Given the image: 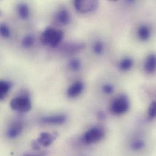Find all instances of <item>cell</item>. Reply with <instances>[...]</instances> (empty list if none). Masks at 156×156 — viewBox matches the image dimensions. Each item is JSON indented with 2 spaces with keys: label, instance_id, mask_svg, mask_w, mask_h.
<instances>
[{
  "label": "cell",
  "instance_id": "10",
  "mask_svg": "<svg viewBox=\"0 0 156 156\" xmlns=\"http://www.w3.org/2000/svg\"><path fill=\"white\" fill-rule=\"evenodd\" d=\"M56 19L61 24L67 25L71 21V15L66 9H62L57 13Z\"/></svg>",
  "mask_w": 156,
  "mask_h": 156
},
{
  "label": "cell",
  "instance_id": "23",
  "mask_svg": "<svg viewBox=\"0 0 156 156\" xmlns=\"http://www.w3.org/2000/svg\"><path fill=\"white\" fill-rule=\"evenodd\" d=\"M111 1H117V0H111Z\"/></svg>",
  "mask_w": 156,
  "mask_h": 156
},
{
  "label": "cell",
  "instance_id": "21",
  "mask_svg": "<svg viewBox=\"0 0 156 156\" xmlns=\"http://www.w3.org/2000/svg\"><path fill=\"white\" fill-rule=\"evenodd\" d=\"M132 147L134 150H138L142 149L144 147V144L142 141L137 140V141H135L134 142H133Z\"/></svg>",
  "mask_w": 156,
  "mask_h": 156
},
{
  "label": "cell",
  "instance_id": "6",
  "mask_svg": "<svg viewBox=\"0 0 156 156\" xmlns=\"http://www.w3.org/2000/svg\"><path fill=\"white\" fill-rule=\"evenodd\" d=\"M41 120L43 123L46 124L59 125L65 123V122L66 121V117L63 114L55 115L43 117Z\"/></svg>",
  "mask_w": 156,
  "mask_h": 156
},
{
  "label": "cell",
  "instance_id": "13",
  "mask_svg": "<svg viewBox=\"0 0 156 156\" xmlns=\"http://www.w3.org/2000/svg\"><path fill=\"white\" fill-rule=\"evenodd\" d=\"M138 35L140 39H141L143 41H146L148 40L151 35L150 29L146 26H141L139 29Z\"/></svg>",
  "mask_w": 156,
  "mask_h": 156
},
{
  "label": "cell",
  "instance_id": "12",
  "mask_svg": "<svg viewBox=\"0 0 156 156\" xmlns=\"http://www.w3.org/2000/svg\"><path fill=\"white\" fill-rule=\"evenodd\" d=\"M22 131V125L20 123H15L12 125L8 131H7V136L12 139L18 137Z\"/></svg>",
  "mask_w": 156,
  "mask_h": 156
},
{
  "label": "cell",
  "instance_id": "20",
  "mask_svg": "<svg viewBox=\"0 0 156 156\" xmlns=\"http://www.w3.org/2000/svg\"><path fill=\"white\" fill-rule=\"evenodd\" d=\"M1 35L4 38H7L10 35V31L9 28L4 24H2L1 26Z\"/></svg>",
  "mask_w": 156,
  "mask_h": 156
},
{
  "label": "cell",
  "instance_id": "18",
  "mask_svg": "<svg viewBox=\"0 0 156 156\" xmlns=\"http://www.w3.org/2000/svg\"><path fill=\"white\" fill-rule=\"evenodd\" d=\"M148 115L152 119L156 117V101L151 103L148 108Z\"/></svg>",
  "mask_w": 156,
  "mask_h": 156
},
{
  "label": "cell",
  "instance_id": "3",
  "mask_svg": "<svg viewBox=\"0 0 156 156\" xmlns=\"http://www.w3.org/2000/svg\"><path fill=\"white\" fill-rule=\"evenodd\" d=\"M74 5L79 13H87L97 9L98 0H74Z\"/></svg>",
  "mask_w": 156,
  "mask_h": 156
},
{
  "label": "cell",
  "instance_id": "22",
  "mask_svg": "<svg viewBox=\"0 0 156 156\" xmlns=\"http://www.w3.org/2000/svg\"><path fill=\"white\" fill-rule=\"evenodd\" d=\"M114 90L113 87L110 84H105L103 87V91L106 94H111Z\"/></svg>",
  "mask_w": 156,
  "mask_h": 156
},
{
  "label": "cell",
  "instance_id": "2",
  "mask_svg": "<svg viewBox=\"0 0 156 156\" xmlns=\"http://www.w3.org/2000/svg\"><path fill=\"white\" fill-rule=\"evenodd\" d=\"M10 108L16 111L21 112H28L31 109V102L27 97H18L13 98L10 103Z\"/></svg>",
  "mask_w": 156,
  "mask_h": 156
},
{
  "label": "cell",
  "instance_id": "14",
  "mask_svg": "<svg viewBox=\"0 0 156 156\" xmlns=\"http://www.w3.org/2000/svg\"><path fill=\"white\" fill-rule=\"evenodd\" d=\"M10 84L9 82L1 81L0 83V98L3 99L7 94L8 93L9 90L10 89Z\"/></svg>",
  "mask_w": 156,
  "mask_h": 156
},
{
  "label": "cell",
  "instance_id": "5",
  "mask_svg": "<svg viewBox=\"0 0 156 156\" xmlns=\"http://www.w3.org/2000/svg\"><path fill=\"white\" fill-rule=\"evenodd\" d=\"M104 131L98 128L89 129L84 135V141L87 144H92L101 140L104 137Z\"/></svg>",
  "mask_w": 156,
  "mask_h": 156
},
{
  "label": "cell",
  "instance_id": "11",
  "mask_svg": "<svg viewBox=\"0 0 156 156\" xmlns=\"http://www.w3.org/2000/svg\"><path fill=\"white\" fill-rule=\"evenodd\" d=\"M17 13L21 19H28L30 15V9L29 5L25 2L19 3L17 6Z\"/></svg>",
  "mask_w": 156,
  "mask_h": 156
},
{
  "label": "cell",
  "instance_id": "15",
  "mask_svg": "<svg viewBox=\"0 0 156 156\" xmlns=\"http://www.w3.org/2000/svg\"><path fill=\"white\" fill-rule=\"evenodd\" d=\"M133 65V62L131 58H125L121 61L119 65L120 69L122 71H128L131 68Z\"/></svg>",
  "mask_w": 156,
  "mask_h": 156
},
{
  "label": "cell",
  "instance_id": "7",
  "mask_svg": "<svg viewBox=\"0 0 156 156\" xmlns=\"http://www.w3.org/2000/svg\"><path fill=\"white\" fill-rule=\"evenodd\" d=\"M57 136L55 134H50L48 133H41L38 138L37 142L39 145L47 147L50 146L55 140Z\"/></svg>",
  "mask_w": 156,
  "mask_h": 156
},
{
  "label": "cell",
  "instance_id": "8",
  "mask_svg": "<svg viewBox=\"0 0 156 156\" xmlns=\"http://www.w3.org/2000/svg\"><path fill=\"white\" fill-rule=\"evenodd\" d=\"M84 88L83 83L81 81H77L71 84L67 90V95L70 98H75L78 96Z\"/></svg>",
  "mask_w": 156,
  "mask_h": 156
},
{
  "label": "cell",
  "instance_id": "16",
  "mask_svg": "<svg viewBox=\"0 0 156 156\" xmlns=\"http://www.w3.org/2000/svg\"><path fill=\"white\" fill-rule=\"evenodd\" d=\"M34 44V37L30 35H28L24 37L22 40V45L25 48H29L32 46Z\"/></svg>",
  "mask_w": 156,
  "mask_h": 156
},
{
  "label": "cell",
  "instance_id": "1",
  "mask_svg": "<svg viewBox=\"0 0 156 156\" xmlns=\"http://www.w3.org/2000/svg\"><path fill=\"white\" fill-rule=\"evenodd\" d=\"M63 38V33L62 30L53 27H48L42 33L40 40L44 45L56 47L61 43Z\"/></svg>",
  "mask_w": 156,
  "mask_h": 156
},
{
  "label": "cell",
  "instance_id": "4",
  "mask_svg": "<svg viewBox=\"0 0 156 156\" xmlns=\"http://www.w3.org/2000/svg\"><path fill=\"white\" fill-rule=\"evenodd\" d=\"M129 103L127 98L121 96L115 98L112 103L111 106V112L115 115H122L128 111Z\"/></svg>",
  "mask_w": 156,
  "mask_h": 156
},
{
  "label": "cell",
  "instance_id": "9",
  "mask_svg": "<svg viewBox=\"0 0 156 156\" xmlns=\"http://www.w3.org/2000/svg\"><path fill=\"white\" fill-rule=\"evenodd\" d=\"M144 68L145 71L148 74H153L156 71V55H149L144 65Z\"/></svg>",
  "mask_w": 156,
  "mask_h": 156
},
{
  "label": "cell",
  "instance_id": "19",
  "mask_svg": "<svg viewBox=\"0 0 156 156\" xmlns=\"http://www.w3.org/2000/svg\"><path fill=\"white\" fill-rule=\"evenodd\" d=\"M69 67L73 71H78L81 67V62L78 59H73L69 62Z\"/></svg>",
  "mask_w": 156,
  "mask_h": 156
},
{
  "label": "cell",
  "instance_id": "17",
  "mask_svg": "<svg viewBox=\"0 0 156 156\" xmlns=\"http://www.w3.org/2000/svg\"><path fill=\"white\" fill-rule=\"evenodd\" d=\"M103 48H104L103 44L101 41H97L96 43H95L93 47L94 52L98 55L102 54L103 51Z\"/></svg>",
  "mask_w": 156,
  "mask_h": 156
}]
</instances>
